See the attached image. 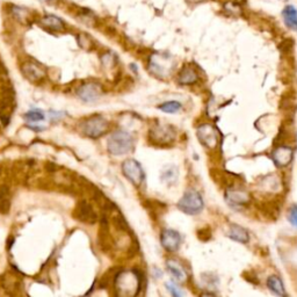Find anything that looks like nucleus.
Listing matches in <instances>:
<instances>
[{
	"instance_id": "1",
	"label": "nucleus",
	"mask_w": 297,
	"mask_h": 297,
	"mask_svg": "<svg viewBox=\"0 0 297 297\" xmlns=\"http://www.w3.org/2000/svg\"><path fill=\"white\" fill-rule=\"evenodd\" d=\"M107 148L111 155L123 156L134 149V138L127 131L117 130L111 134L107 142Z\"/></svg>"
},
{
	"instance_id": "2",
	"label": "nucleus",
	"mask_w": 297,
	"mask_h": 297,
	"mask_svg": "<svg viewBox=\"0 0 297 297\" xmlns=\"http://www.w3.org/2000/svg\"><path fill=\"white\" fill-rule=\"evenodd\" d=\"M141 274L136 271L121 272L115 277V286L122 295H136L141 288Z\"/></svg>"
},
{
	"instance_id": "3",
	"label": "nucleus",
	"mask_w": 297,
	"mask_h": 297,
	"mask_svg": "<svg viewBox=\"0 0 297 297\" xmlns=\"http://www.w3.org/2000/svg\"><path fill=\"white\" fill-rule=\"evenodd\" d=\"M204 207L201 194L194 190L187 191L178 202V208L186 215H198Z\"/></svg>"
},
{
	"instance_id": "4",
	"label": "nucleus",
	"mask_w": 297,
	"mask_h": 297,
	"mask_svg": "<svg viewBox=\"0 0 297 297\" xmlns=\"http://www.w3.org/2000/svg\"><path fill=\"white\" fill-rule=\"evenodd\" d=\"M149 139L156 146H169L176 139V130L169 124H157L150 129Z\"/></svg>"
},
{
	"instance_id": "5",
	"label": "nucleus",
	"mask_w": 297,
	"mask_h": 297,
	"mask_svg": "<svg viewBox=\"0 0 297 297\" xmlns=\"http://www.w3.org/2000/svg\"><path fill=\"white\" fill-rule=\"evenodd\" d=\"M108 130V122L102 116H93L83 123V132L90 138H99Z\"/></svg>"
},
{
	"instance_id": "6",
	"label": "nucleus",
	"mask_w": 297,
	"mask_h": 297,
	"mask_svg": "<svg viewBox=\"0 0 297 297\" xmlns=\"http://www.w3.org/2000/svg\"><path fill=\"white\" fill-rule=\"evenodd\" d=\"M122 172L125 178L134 184L135 186H141L144 181L145 174L142 169V165L135 159H127L122 164Z\"/></svg>"
},
{
	"instance_id": "7",
	"label": "nucleus",
	"mask_w": 297,
	"mask_h": 297,
	"mask_svg": "<svg viewBox=\"0 0 297 297\" xmlns=\"http://www.w3.org/2000/svg\"><path fill=\"white\" fill-rule=\"evenodd\" d=\"M198 138L208 149H215L218 144V134L210 124H202L198 127Z\"/></svg>"
},
{
	"instance_id": "8",
	"label": "nucleus",
	"mask_w": 297,
	"mask_h": 297,
	"mask_svg": "<svg viewBox=\"0 0 297 297\" xmlns=\"http://www.w3.org/2000/svg\"><path fill=\"white\" fill-rule=\"evenodd\" d=\"M160 243L167 252H177L181 246V236L176 230L166 229L160 235Z\"/></svg>"
},
{
	"instance_id": "9",
	"label": "nucleus",
	"mask_w": 297,
	"mask_h": 297,
	"mask_svg": "<svg viewBox=\"0 0 297 297\" xmlns=\"http://www.w3.org/2000/svg\"><path fill=\"white\" fill-rule=\"evenodd\" d=\"M75 216L80 222L86 224H94L98 219V215L92 205L87 202H80L75 210Z\"/></svg>"
},
{
	"instance_id": "10",
	"label": "nucleus",
	"mask_w": 297,
	"mask_h": 297,
	"mask_svg": "<svg viewBox=\"0 0 297 297\" xmlns=\"http://www.w3.org/2000/svg\"><path fill=\"white\" fill-rule=\"evenodd\" d=\"M101 94H102L101 87L98 85V84L93 83L82 85L78 89V91H77V96L83 101H85V102H93V101L99 99Z\"/></svg>"
},
{
	"instance_id": "11",
	"label": "nucleus",
	"mask_w": 297,
	"mask_h": 297,
	"mask_svg": "<svg viewBox=\"0 0 297 297\" xmlns=\"http://www.w3.org/2000/svg\"><path fill=\"white\" fill-rule=\"evenodd\" d=\"M293 157H294V150L291 146H279L273 151L272 158L278 167H286L292 163Z\"/></svg>"
},
{
	"instance_id": "12",
	"label": "nucleus",
	"mask_w": 297,
	"mask_h": 297,
	"mask_svg": "<svg viewBox=\"0 0 297 297\" xmlns=\"http://www.w3.org/2000/svg\"><path fill=\"white\" fill-rule=\"evenodd\" d=\"M21 71H22L23 76L26 77L28 80L33 83H38L45 77V71L41 65L36 64V63H24L21 66Z\"/></svg>"
},
{
	"instance_id": "13",
	"label": "nucleus",
	"mask_w": 297,
	"mask_h": 297,
	"mask_svg": "<svg viewBox=\"0 0 297 297\" xmlns=\"http://www.w3.org/2000/svg\"><path fill=\"white\" fill-rule=\"evenodd\" d=\"M226 200L230 205H244L250 201V197L242 190H230L226 192Z\"/></svg>"
},
{
	"instance_id": "14",
	"label": "nucleus",
	"mask_w": 297,
	"mask_h": 297,
	"mask_svg": "<svg viewBox=\"0 0 297 297\" xmlns=\"http://www.w3.org/2000/svg\"><path fill=\"white\" fill-rule=\"evenodd\" d=\"M166 267H167V271L170 272V274L172 275V277L176 279L177 281H179V282L187 281V279H188L187 272L184 270L183 266H181L179 263H177V261H174V260H170L166 263Z\"/></svg>"
},
{
	"instance_id": "15",
	"label": "nucleus",
	"mask_w": 297,
	"mask_h": 297,
	"mask_svg": "<svg viewBox=\"0 0 297 297\" xmlns=\"http://www.w3.org/2000/svg\"><path fill=\"white\" fill-rule=\"evenodd\" d=\"M198 82V73L193 66H185L179 73V83L181 85H192Z\"/></svg>"
},
{
	"instance_id": "16",
	"label": "nucleus",
	"mask_w": 297,
	"mask_h": 297,
	"mask_svg": "<svg viewBox=\"0 0 297 297\" xmlns=\"http://www.w3.org/2000/svg\"><path fill=\"white\" fill-rule=\"evenodd\" d=\"M228 236L232 240H235V242H238V243H242V244L247 243V242H249V239H250L249 233H247L246 230L244 228H242L240 225H237V224L230 225Z\"/></svg>"
},
{
	"instance_id": "17",
	"label": "nucleus",
	"mask_w": 297,
	"mask_h": 297,
	"mask_svg": "<svg viewBox=\"0 0 297 297\" xmlns=\"http://www.w3.org/2000/svg\"><path fill=\"white\" fill-rule=\"evenodd\" d=\"M282 15H284L286 26L293 30H297V9L295 7L292 5L286 6Z\"/></svg>"
},
{
	"instance_id": "18",
	"label": "nucleus",
	"mask_w": 297,
	"mask_h": 297,
	"mask_svg": "<svg viewBox=\"0 0 297 297\" xmlns=\"http://www.w3.org/2000/svg\"><path fill=\"white\" fill-rule=\"evenodd\" d=\"M41 24L43 27L47 28V29L59 31L64 29V22L59 19L58 16L55 15H47L44 16L43 19L41 20Z\"/></svg>"
},
{
	"instance_id": "19",
	"label": "nucleus",
	"mask_w": 297,
	"mask_h": 297,
	"mask_svg": "<svg viewBox=\"0 0 297 297\" xmlns=\"http://www.w3.org/2000/svg\"><path fill=\"white\" fill-rule=\"evenodd\" d=\"M10 209V191L8 187H0V212L2 215L8 214Z\"/></svg>"
},
{
	"instance_id": "20",
	"label": "nucleus",
	"mask_w": 297,
	"mask_h": 297,
	"mask_svg": "<svg viewBox=\"0 0 297 297\" xmlns=\"http://www.w3.org/2000/svg\"><path fill=\"white\" fill-rule=\"evenodd\" d=\"M268 289L272 293H274L275 295H279V296H284L285 295V286L282 284V280L277 275H272L267 279V282H266Z\"/></svg>"
},
{
	"instance_id": "21",
	"label": "nucleus",
	"mask_w": 297,
	"mask_h": 297,
	"mask_svg": "<svg viewBox=\"0 0 297 297\" xmlns=\"http://www.w3.org/2000/svg\"><path fill=\"white\" fill-rule=\"evenodd\" d=\"M158 108L162 111H164V113L172 114L180 110L181 108H183V104H181L179 101H166V102L159 104Z\"/></svg>"
},
{
	"instance_id": "22",
	"label": "nucleus",
	"mask_w": 297,
	"mask_h": 297,
	"mask_svg": "<svg viewBox=\"0 0 297 297\" xmlns=\"http://www.w3.org/2000/svg\"><path fill=\"white\" fill-rule=\"evenodd\" d=\"M10 9H12V14H13V15L15 16L16 19L19 20V21H22V22H23V21L27 19L28 12L24 8H22V7L13 6Z\"/></svg>"
},
{
	"instance_id": "23",
	"label": "nucleus",
	"mask_w": 297,
	"mask_h": 297,
	"mask_svg": "<svg viewBox=\"0 0 297 297\" xmlns=\"http://www.w3.org/2000/svg\"><path fill=\"white\" fill-rule=\"evenodd\" d=\"M24 117H26L28 121L38 122V121L43 120L44 115L41 110H30V111H28L26 115H24Z\"/></svg>"
},
{
	"instance_id": "24",
	"label": "nucleus",
	"mask_w": 297,
	"mask_h": 297,
	"mask_svg": "<svg viewBox=\"0 0 297 297\" xmlns=\"http://www.w3.org/2000/svg\"><path fill=\"white\" fill-rule=\"evenodd\" d=\"M198 237L201 240H203V242H207V240L210 239V237H211V230H210V228L205 226V228H202V229L198 230Z\"/></svg>"
},
{
	"instance_id": "25",
	"label": "nucleus",
	"mask_w": 297,
	"mask_h": 297,
	"mask_svg": "<svg viewBox=\"0 0 297 297\" xmlns=\"http://www.w3.org/2000/svg\"><path fill=\"white\" fill-rule=\"evenodd\" d=\"M166 288H167V291H169L171 294H172V296H174V297H180L184 295V293L181 292V289L178 288L176 285L172 284V282H167Z\"/></svg>"
},
{
	"instance_id": "26",
	"label": "nucleus",
	"mask_w": 297,
	"mask_h": 297,
	"mask_svg": "<svg viewBox=\"0 0 297 297\" xmlns=\"http://www.w3.org/2000/svg\"><path fill=\"white\" fill-rule=\"evenodd\" d=\"M288 219L293 225L297 228V205L294 204L288 212Z\"/></svg>"
},
{
	"instance_id": "27",
	"label": "nucleus",
	"mask_w": 297,
	"mask_h": 297,
	"mask_svg": "<svg viewBox=\"0 0 297 297\" xmlns=\"http://www.w3.org/2000/svg\"><path fill=\"white\" fill-rule=\"evenodd\" d=\"M191 2H198V1H202V0H190Z\"/></svg>"
},
{
	"instance_id": "28",
	"label": "nucleus",
	"mask_w": 297,
	"mask_h": 297,
	"mask_svg": "<svg viewBox=\"0 0 297 297\" xmlns=\"http://www.w3.org/2000/svg\"><path fill=\"white\" fill-rule=\"evenodd\" d=\"M47 1H49V0H47Z\"/></svg>"
}]
</instances>
